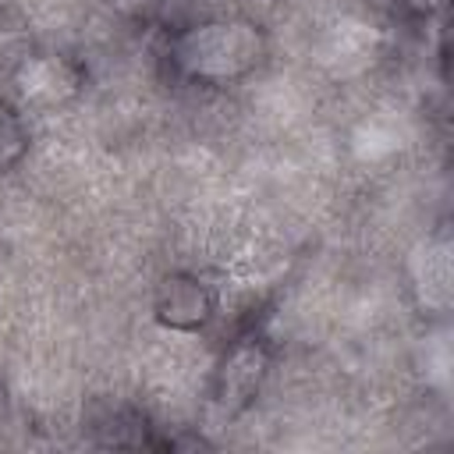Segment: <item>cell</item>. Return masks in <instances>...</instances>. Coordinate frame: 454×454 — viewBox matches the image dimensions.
Here are the masks:
<instances>
[{"mask_svg": "<svg viewBox=\"0 0 454 454\" xmlns=\"http://www.w3.org/2000/svg\"><path fill=\"white\" fill-rule=\"evenodd\" d=\"M259 57H262V35L248 21H209V25H195L174 46L177 67L184 74L206 78V82L238 78L248 67H255Z\"/></svg>", "mask_w": 454, "mask_h": 454, "instance_id": "1", "label": "cell"}, {"mask_svg": "<svg viewBox=\"0 0 454 454\" xmlns=\"http://www.w3.org/2000/svg\"><path fill=\"white\" fill-rule=\"evenodd\" d=\"M411 277H415L419 301L426 309H447L450 305V245L443 238L419 245L411 259Z\"/></svg>", "mask_w": 454, "mask_h": 454, "instance_id": "2", "label": "cell"}, {"mask_svg": "<svg viewBox=\"0 0 454 454\" xmlns=\"http://www.w3.org/2000/svg\"><path fill=\"white\" fill-rule=\"evenodd\" d=\"M262 351L252 348V344H241L231 351V358L223 362V372H220V383H223V401H245L259 380H262Z\"/></svg>", "mask_w": 454, "mask_h": 454, "instance_id": "5", "label": "cell"}, {"mask_svg": "<svg viewBox=\"0 0 454 454\" xmlns=\"http://www.w3.org/2000/svg\"><path fill=\"white\" fill-rule=\"evenodd\" d=\"M18 92L32 103H57L74 92V74L60 57H32L18 71Z\"/></svg>", "mask_w": 454, "mask_h": 454, "instance_id": "3", "label": "cell"}, {"mask_svg": "<svg viewBox=\"0 0 454 454\" xmlns=\"http://www.w3.org/2000/svg\"><path fill=\"white\" fill-rule=\"evenodd\" d=\"M156 312L170 326H195V323H202L209 316V294H206L202 284H195L188 277H170L160 287Z\"/></svg>", "mask_w": 454, "mask_h": 454, "instance_id": "4", "label": "cell"}, {"mask_svg": "<svg viewBox=\"0 0 454 454\" xmlns=\"http://www.w3.org/2000/svg\"><path fill=\"white\" fill-rule=\"evenodd\" d=\"M372 53V32L365 25H355V21H340L330 35V46H326V57L337 60L340 67H358L365 64V57Z\"/></svg>", "mask_w": 454, "mask_h": 454, "instance_id": "6", "label": "cell"}, {"mask_svg": "<svg viewBox=\"0 0 454 454\" xmlns=\"http://www.w3.org/2000/svg\"><path fill=\"white\" fill-rule=\"evenodd\" d=\"M397 145H401V142H397V131H394L390 124H383V121H365L362 131L355 135L358 156H369V160H376V156H383V153H394Z\"/></svg>", "mask_w": 454, "mask_h": 454, "instance_id": "7", "label": "cell"}]
</instances>
